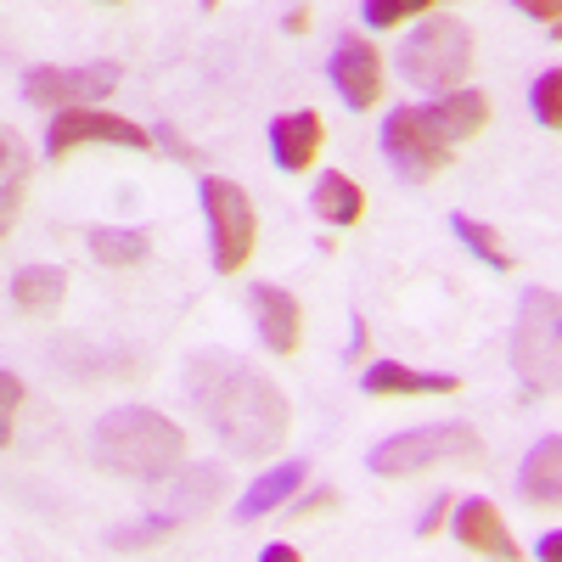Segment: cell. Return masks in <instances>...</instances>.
<instances>
[{
	"instance_id": "cell-4",
	"label": "cell",
	"mask_w": 562,
	"mask_h": 562,
	"mask_svg": "<svg viewBox=\"0 0 562 562\" xmlns=\"http://www.w3.org/2000/svg\"><path fill=\"white\" fill-rule=\"evenodd\" d=\"M479 461H484V439H479V428H467V422L405 428L366 456V467L378 479H416V473H428V467H479Z\"/></svg>"
},
{
	"instance_id": "cell-29",
	"label": "cell",
	"mask_w": 562,
	"mask_h": 562,
	"mask_svg": "<svg viewBox=\"0 0 562 562\" xmlns=\"http://www.w3.org/2000/svg\"><path fill=\"white\" fill-rule=\"evenodd\" d=\"M535 557H540V562H562V529H551V535H540V546H535Z\"/></svg>"
},
{
	"instance_id": "cell-34",
	"label": "cell",
	"mask_w": 562,
	"mask_h": 562,
	"mask_svg": "<svg viewBox=\"0 0 562 562\" xmlns=\"http://www.w3.org/2000/svg\"><path fill=\"white\" fill-rule=\"evenodd\" d=\"M108 7H124V0H108Z\"/></svg>"
},
{
	"instance_id": "cell-28",
	"label": "cell",
	"mask_w": 562,
	"mask_h": 562,
	"mask_svg": "<svg viewBox=\"0 0 562 562\" xmlns=\"http://www.w3.org/2000/svg\"><path fill=\"white\" fill-rule=\"evenodd\" d=\"M338 495L333 490H315V495H304V501H293V518H315V512H326Z\"/></svg>"
},
{
	"instance_id": "cell-12",
	"label": "cell",
	"mask_w": 562,
	"mask_h": 562,
	"mask_svg": "<svg viewBox=\"0 0 562 562\" xmlns=\"http://www.w3.org/2000/svg\"><path fill=\"white\" fill-rule=\"evenodd\" d=\"M225 490H231V479H225V467H220V461H209V467H186V473L175 479V490H169V501H164V524L180 529V524L209 518Z\"/></svg>"
},
{
	"instance_id": "cell-19",
	"label": "cell",
	"mask_w": 562,
	"mask_h": 562,
	"mask_svg": "<svg viewBox=\"0 0 562 562\" xmlns=\"http://www.w3.org/2000/svg\"><path fill=\"white\" fill-rule=\"evenodd\" d=\"M63 299H68V270H57V265H29L12 276V304L23 315H52Z\"/></svg>"
},
{
	"instance_id": "cell-17",
	"label": "cell",
	"mask_w": 562,
	"mask_h": 562,
	"mask_svg": "<svg viewBox=\"0 0 562 562\" xmlns=\"http://www.w3.org/2000/svg\"><path fill=\"white\" fill-rule=\"evenodd\" d=\"M518 495L529 506H562V434H546L524 467H518Z\"/></svg>"
},
{
	"instance_id": "cell-6",
	"label": "cell",
	"mask_w": 562,
	"mask_h": 562,
	"mask_svg": "<svg viewBox=\"0 0 562 562\" xmlns=\"http://www.w3.org/2000/svg\"><path fill=\"white\" fill-rule=\"evenodd\" d=\"M198 198H203V214H209V237H214V270L220 276H237L254 259V243H259V220H254L248 192H243L237 180L203 175L198 180Z\"/></svg>"
},
{
	"instance_id": "cell-18",
	"label": "cell",
	"mask_w": 562,
	"mask_h": 562,
	"mask_svg": "<svg viewBox=\"0 0 562 562\" xmlns=\"http://www.w3.org/2000/svg\"><path fill=\"white\" fill-rule=\"evenodd\" d=\"M304 473H310L304 461H281V467H270V473H265L259 484H248V495L237 501V518H243V524H254V518H270V512H281V506H288V501L299 495Z\"/></svg>"
},
{
	"instance_id": "cell-9",
	"label": "cell",
	"mask_w": 562,
	"mask_h": 562,
	"mask_svg": "<svg viewBox=\"0 0 562 562\" xmlns=\"http://www.w3.org/2000/svg\"><path fill=\"white\" fill-rule=\"evenodd\" d=\"M119 85V63H85V68H34L23 79V97L34 108H85V102H97L108 97V90Z\"/></svg>"
},
{
	"instance_id": "cell-23",
	"label": "cell",
	"mask_w": 562,
	"mask_h": 562,
	"mask_svg": "<svg viewBox=\"0 0 562 562\" xmlns=\"http://www.w3.org/2000/svg\"><path fill=\"white\" fill-rule=\"evenodd\" d=\"M90 254L113 270H130V265L147 259V237H140V231H108L102 225V231H90Z\"/></svg>"
},
{
	"instance_id": "cell-27",
	"label": "cell",
	"mask_w": 562,
	"mask_h": 562,
	"mask_svg": "<svg viewBox=\"0 0 562 562\" xmlns=\"http://www.w3.org/2000/svg\"><path fill=\"white\" fill-rule=\"evenodd\" d=\"M524 18H540V23H557L562 18V0H512Z\"/></svg>"
},
{
	"instance_id": "cell-11",
	"label": "cell",
	"mask_w": 562,
	"mask_h": 562,
	"mask_svg": "<svg viewBox=\"0 0 562 562\" xmlns=\"http://www.w3.org/2000/svg\"><path fill=\"white\" fill-rule=\"evenodd\" d=\"M248 310H254V326L270 355H293L304 344V310L288 288H276V281H259L248 293Z\"/></svg>"
},
{
	"instance_id": "cell-8",
	"label": "cell",
	"mask_w": 562,
	"mask_h": 562,
	"mask_svg": "<svg viewBox=\"0 0 562 562\" xmlns=\"http://www.w3.org/2000/svg\"><path fill=\"white\" fill-rule=\"evenodd\" d=\"M383 158L400 169V180H434L450 169V140L422 119V108H394L383 119Z\"/></svg>"
},
{
	"instance_id": "cell-15",
	"label": "cell",
	"mask_w": 562,
	"mask_h": 562,
	"mask_svg": "<svg viewBox=\"0 0 562 562\" xmlns=\"http://www.w3.org/2000/svg\"><path fill=\"white\" fill-rule=\"evenodd\" d=\"M360 389H366L371 400H400V394H456L461 383L450 378V371H411V366H400V360H371L366 378H360Z\"/></svg>"
},
{
	"instance_id": "cell-7",
	"label": "cell",
	"mask_w": 562,
	"mask_h": 562,
	"mask_svg": "<svg viewBox=\"0 0 562 562\" xmlns=\"http://www.w3.org/2000/svg\"><path fill=\"white\" fill-rule=\"evenodd\" d=\"M79 147H130V153H153L158 135L140 130L135 119H119V113H97V108H63L45 130V158L63 164L68 153Z\"/></svg>"
},
{
	"instance_id": "cell-31",
	"label": "cell",
	"mask_w": 562,
	"mask_h": 562,
	"mask_svg": "<svg viewBox=\"0 0 562 562\" xmlns=\"http://www.w3.org/2000/svg\"><path fill=\"white\" fill-rule=\"evenodd\" d=\"M366 349H371V338H366V321L355 315V333H349V355H355V360H366Z\"/></svg>"
},
{
	"instance_id": "cell-14",
	"label": "cell",
	"mask_w": 562,
	"mask_h": 562,
	"mask_svg": "<svg viewBox=\"0 0 562 562\" xmlns=\"http://www.w3.org/2000/svg\"><path fill=\"white\" fill-rule=\"evenodd\" d=\"M456 540H461L467 551H479V557H501V562L518 557V540L506 535L501 512H495L484 495H473V501L456 506Z\"/></svg>"
},
{
	"instance_id": "cell-22",
	"label": "cell",
	"mask_w": 562,
	"mask_h": 562,
	"mask_svg": "<svg viewBox=\"0 0 562 562\" xmlns=\"http://www.w3.org/2000/svg\"><path fill=\"white\" fill-rule=\"evenodd\" d=\"M450 225H456V237L473 248V259H484L490 270H512V254L501 248V237H495V225H484V220H473V214H450Z\"/></svg>"
},
{
	"instance_id": "cell-21",
	"label": "cell",
	"mask_w": 562,
	"mask_h": 562,
	"mask_svg": "<svg viewBox=\"0 0 562 562\" xmlns=\"http://www.w3.org/2000/svg\"><path fill=\"white\" fill-rule=\"evenodd\" d=\"M0 220H7V231H12V220H18V209H23V186H29V158H23V147H18V135L7 130V140H0Z\"/></svg>"
},
{
	"instance_id": "cell-13",
	"label": "cell",
	"mask_w": 562,
	"mask_h": 562,
	"mask_svg": "<svg viewBox=\"0 0 562 562\" xmlns=\"http://www.w3.org/2000/svg\"><path fill=\"white\" fill-rule=\"evenodd\" d=\"M321 140H326L321 113H310V108L281 113V119L270 124V158H276L281 175H304V169L321 158Z\"/></svg>"
},
{
	"instance_id": "cell-20",
	"label": "cell",
	"mask_w": 562,
	"mask_h": 562,
	"mask_svg": "<svg viewBox=\"0 0 562 562\" xmlns=\"http://www.w3.org/2000/svg\"><path fill=\"white\" fill-rule=\"evenodd\" d=\"M310 209L326 220V225H360V214H366V192H360V186L349 180V175H321L315 180V198H310Z\"/></svg>"
},
{
	"instance_id": "cell-2",
	"label": "cell",
	"mask_w": 562,
	"mask_h": 562,
	"mask_svg": "<svg viewBox=\"0 0 562 562\" xmlns=\"http://www.w3.org/2000/svg\"><path fill=\"white\" fill-rule=\"evenodd\" d=\"M90 461H97L102 473L153 484V479L180 473L186 434L175 428L169 416L147 411V405H119V411H108L97 428H90Z\"/></svg>"
},
{
	"instance_id": "cell-10",
	"label": "cell",
	"mask_w": 562,
	"mask_h": 562,
	"mask_svg": "<svg viewBox=\"0 0 562 562\" xmlns=\"http://www.w3.org/2000/svg\"><path fill=\"white\" fill-rule=\"evenodd\" d=\"M326 74H333L338 97H344L355 113H366V108L383 102V57H378V45H371L366 34H338Z\"/></svg>"
},
{
	"instance_id": "cell-16",
	"label": "cell",
	"mask_w": 562,
	"mask_h": 562,
	"mask_svg": "<svg viewBox=\"0 0 562 562\" xmlns=\"http://www.w3.org/2000/svg\"><path fill=\"white\" fill-rule=\"evenodd\" d=\"M422 119H428L445 140H450V147H456V140H467V135H479L484 124H490V97H484V90H445V97L434 102V108H422Z\"/></svg>"
},
{
	"instance_id": "cell-24",
	"label": "cell",
	"mask_w": 562,
	"mask_h": 562,
	"mask_svg": "<svg viewBox=\"0 0 562 562\" xmlns=\"http://www.w3.org/2000/svg\"><path fill=\"white\" fill-rule=\"evenodd\" d=\"M529 108H535V119H540L546 130H557V135H562V68H551V74H540V79H535Z\"/></svg>"
},
{
	"instance_id": "cell-33",
	"label": "cell",
	"mask_w": 562,
	"mask_h": 562,
	"mask_svg": "<svg viewBox=\"0 0 562 562\" xmlns=\"http://www.w3.org/2000/svg\"><path fill=\"white\" fill-rule=\"evenodd\" d=\"M551 34H557V40H562V18H557V23H551Z\"/></svg>"
},
{
	"instance_id": "cell-3",
	"label": "cell",
	"mask_w": 562,
	"mask_h": 562,
	"mask_svg": "<svg viewBox=\"0 0 562 562\" xmlns=\"http://www.w3.org/2000/svg\"><path fill=\"white\" fill-rule=\"evenodd\" d=\"M512 371L529 400L562 394V293L524 288L518 326H512Z\"/></svg>"
},
{
	"instance_id": "cell-1",
	"label": "cell",
	"mask_w": 562,
	"mask_h": 562,
	"mask_svg": "<svg viewBox=\"0 0 562 562\" xmlns=\"http://www.w3.org/2000/svg\"><path fill=\"white\" fill-rule=\"evenodd\" d=\"M186 394L198 400V411L214 428V439L225 445V456L265 461L288 445V428H293L288 394L265 371L243 366L237 355H220V349L192 355L186 360Z\"/></svg>"
},
{
	"instance_id": "cell-30",
	"label": "cell",
	"mask_w": 562,
	"mask_h": 562,
	"mask_svg": "<svg viewBox=\"0 0 562 562\" xmlns=\"http://www.w3.org/2000/svg\"><path fill=\"white\" fill-rule=\"evenodd\" d=\"M445 512H450V495H439V501L428 506V518H422V535H434V529L445 524Z\"/></svg>"
},
{
	"instance_id": "cell-26",
	"label": "cell",
	"mask_w": 562,
	"mask_h": 562,
	"mask_svg": "<svg viewBox=\"0 0 562 562\" xmlns=\"http://www.w3.org/2000/svg\"><path fill=\"white\" fill-rule=\"evenodd\" d=\"M0 400H7L0 405V445H12L18 439V405H23V383L12 378V371L0 378Z\"/></svg>"
},
{
	"instance_id": "cell-25",
	"label": "cell",
	"mask_w": 562,
	"mask_h": 562,
	"mask_svg": "<svg viewBox=\"0 0 562 562\" xmlns=\"http://www.w3.org/2000/svg\"><path fill=\"white\" fill-rule=\"evenodd\" d=\"M439 7V0H366V23L371 29H394V23H405V18H428Z\"/></svg>"
},
{
	"instance_id": "cell-32",
	"label": "cell",
	"mask_w": 562,
	"mask_h": 562,
	"mask_svg": "<svg viewBox=\"0 0 562 562\" xmlns=\"http://www.w3.org/2000/svg\"><path fill=\"white\" fill-rule=\"evenodd\" d=\"M259 562H299V551H293V546H270Z\"/></svg>"
},
{
	"instance_id": "cell-5",
	"label": "cell",
	"mask_w": 562,
	"mask_h": 562,
	"mask_svg": "<svg viewBox=\"0 0 562 562\" xmlns=\"http://www.w3.org/2000/svg\"><path fill=\"white\" fill-rule=\"evenodd\" d=\"M400 74L416 90H461L473 74V29L461 18H428L400 45Z\"/></svg>"
}]
</instances>
